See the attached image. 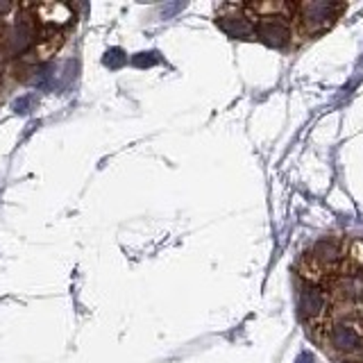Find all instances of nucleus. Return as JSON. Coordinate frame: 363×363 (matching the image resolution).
Wrapping results in <instances>:
<instances>
[{
	"label": "nucleus",
	"mask_w": 363,
	"mask_h": 363,
	"mask_svg": "<svg viewBox=\"0 0 363 363\" xmlns=\"http://www.w3.org/2000/svg\"><path fill=\"white\" fill-rule=\"evenodd\" d=\"M300 318L336 363H363V241L322 239L298 263Z\"/></svg>",
	"instance_id": "obj_1"
},
{
	"label": "nucleus",
	"mask_w": 363,
	"mask_h": 363,
	"mask_svg": "<svg viewBox=\"0 0 363 363\" xmlns=\"http://www.w3.org/2000/svg\"><path fill=\"white\" fill-rule=\"evenodd\" d=\"M32 34H34L32 21L19 19L16 23H14V28L10 32V43H7V50L14 52V55H16V52H23L30 43H32Z\"/></svg>",
	"instance_id": "obj_2"
},
{
	"label": "nucleus",
	"mask_w": 363,
	"mask_h": 363,
	"mask_svg": "<svg viewBox=\"0 0 363 363\" xmlns=\"http://www.w3.org/2000/svg\"><path fill=\"white\" fill-rule=\"evenodd\" d=\"M218 25L234 39H252V25L245 16H221Z\"/></svg>",
	"instance_id": "obj_3"
},
{
	"label": "nucleus",
	"mask_w": 363,
	"mask_h": 363,
	"mask_svg": "<svg viewBox=\"0 0 363 363\" xmlns=\"http://www.w3.org/2000/svg\"><path fill=\"white\" fill-rule=\"evenodd\" d=\"M104 64H107L109 68H118L125 64V55L123 50H109L107 55H104Z\"/></svg>",
	"instance_id": "obj_4"
},
{
	"label": "nucleus",
	"mask_w": 363,
	"mask_h": 363,
	"mask_svg": "<svg viewBox=\"0 0 363 363\" xmlns=\"http://www.w3.org/2000/svg\"><path fill=\"white\" fill-rule=\"evenodd\" d=\"M155 62H157V55H155V52H141L139 57H134V64H136V66H141V68L153 66Z\"/></svg>",
	"instance_id": "obj_5"
},
{
	"label": "nucleus",
	"mask_w": 363,
	"mask_h": 363,
	"mask_svg": "<svg viewBox=\"0 0 363 363\" xmlns=\"http://www.w3.org/2000/svg\"><path fill=\"white\" fill-rule=\"evenodd\" d=\"M32 98H30V96H23V98H19V100L16 102H14V109H16L19 113H28L30 111V107H32Z\"/></svg>",
	"instance_id": "obj_6"
}]
</instances>
